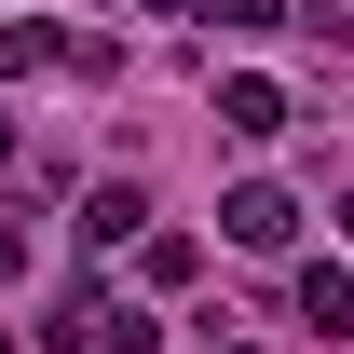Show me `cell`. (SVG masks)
Segmentation results:
<instances>
[{
	"mask_svg": "<svg viewBox=\"0 0 354 354\" xmlns=\"http://www.w3.org/2000/svg\"><path fill=\"white\" fill-rule=\"evenodd\" d=\"M136 232H150V191H136V177L82 191V245H95V259H109V245H136Z\"/></svg>",
	"mask_w": 354,
	"mask_h": 354,
	"instance_id": "2",
	"label": "cell"
},
{
	"mask_svg": "<svg viewBox=\"0 0 354 354\" xmlns=\"http://www.w3.org/2000/svg\"><path fill=\"white\" fill-rule=\"evenodd\" d=\"M0 354H14V341H0Z\"/></svg>",
	"mask_w": 354,
	"mask_h": 354,
	"instance_id": "12",
	"label": "cell"
},
{
	"mask_svg": "<svg viewBox=\"0 0 354 354\" xmlns=\"http://www.w3.org/2000/svg\"><path fill=\"white\" fill-rule=\"evenodd\" d=\"M177 14H191V0H177Z\"/></svg>",
	"mask_w": 354,
	"mask_h": 354,
	"instance_id": "11",
	"label": "cell"
},
{
	"mask_svg": "<svg viewBox=\"0 0 354 354\" xmlns=\"http://www.w3.org/2000/svg\"><path fill=\"white\" fill-rule=\"evenodd\" d=\"M300 327H327V341H354V272H327V259L300 272Z\"/></svg>",
	"mask_w": 354,
	"mask_h": 354,
	"instance_id": "3",
	"label": "cell"
},
{
	"mask_svg": "<svg viewBox=\"0 0 354 354\" xmlns=\"http://www.w3.org/2000/svg\"><path fill=\"white\" fill-rule=\"evenodd\" d=\"M55 41H68V28H41V14H14V28H0V82H28V68H55Z\"/></svg>",
	"mask_w": 354,
	"mask_h": 354,
	"instance_id": "5",
	"label": "cell"
},
{
	"mask_svg": "<svg viewBox=\"0 0 354 354\" xmlns=\"http://www.w3.org/2000/svg\"><path fill=\"white\" fill-rule=\"evenodd\" d=\"M0 164H14V123H0Z\"/></svg>",
	"mask_w": 354,
	"mask_h": 354,
	"instance_id": "9",
	"label": "cell"
},
{
	"mask_svg": "<svg viewBox=\"0 0 354 354\" xmlns=\"http://www.w3.org/2000/svg\"><path fill=\"white\" fill-rule=\"evenodd\" d=\"M218 232L245 245V259H286V232H300V205H286L272 177H245V191H218Z\"/></svg>",
	"mask_w": 354,
	"mask_h": 354,
	"instance_id": "1",
	"label": "cell"
},
{
	"mask_svg": "<svg viewBox=\"0 0 354 354\" xmlns=\"http://www.w3.org/2000/svg\"><path fill=\"white\" fill-rule=\"evenodd\" d=\"M218 123H232V136H286V95L245 68V82H218Z\"/></svg>",
	"mask_w": 354,
	"mask_h": 354,
	"instance_id": "4",
	"label": "cell"
},
{
	"mask_svg": "<svg viewBox=\"0 0 354 354\" xmlns=\"http://www.w3.org/2000/svg\"><path fill=\"white\" fill-rule=\"evenodd\" d=\"M136 272H150V286H191L205 245H191V232H136Z\"/></svg>",
	"mask_w": 354,
	"mask_h": 354,
	"instance_id": "6",
	"label": "cell"
},
{
	"mask_svg": "<svg viewBox=\"0 0 354 354\" xmlns=\"http://www.w3.org/2000/svg\"><path fill=\"white\" fill-rule=\"evenodd\" d=\"M191 14H205V28H272L286 0H191Z\"/></svg>",
	"mask_w": 354,
	"mask_h": 354,
	"instance_id": "7",
	"label": "cell"
},
{
	"mask_svg": "<svg viewBox=\"0 0 354 354\" xmlns=\"http://www.w3.org/2000/svg\"><path fill=\"white\" fill-rule=\"evenodd\" d=\"M341 232H354V191H341Z\"/></svg>",
	"mask_w": 354,
	"mask_h": 354,
	"instance_id": "10",
	"label": "cell"
},
{
	"mask_svg": "<svg viewBox=\"0 0 354 354\" xmlns=\"http://www.w3.org/2000/svg\"><path fill=\"white\" fill-rule=\"evenodd\" d=\"M14 272H28V232H14V218H0V286H14Z\"/></svg>",
	"mask_w": 354,
	"mask_h": 354,
	"instance_id": "8",
	"label": "cell"
}]
</instances>
